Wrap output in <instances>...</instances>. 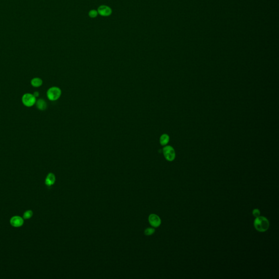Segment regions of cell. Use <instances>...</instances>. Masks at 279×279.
Wrapping results in <instances>:
<instances>
[{"instance_id":"obj_7","label":"cell","mask_w":279,"mask_h":279,"mask_svg":"<svg viewBox=\"0 0 279 279\" xmlns=\"http://www.w3.org/2000/svg\"><path fill=\"white\" fill-rule=\"evenodd\" d=\"M98 13L102 16H107L111 14L112 10L110 8L106 6H101L98 8Z\"/></svg>"},{"instance_id":"obj_1","label":"cell","mask_w":279,"mask_h":279,"mask_svg":"<svg viewBox=\"0 0 279 279\" xmlns=\"http://www.w3.org/2000/svg\"><path fill=\"white\" fill-rule=\"evenodd\" d=\"M254 224L256 230L260 232L267 231L268 230L270 225L267 218L261 216L256 217Z\"/></svg>"},{"instance_id":"obj_16","label":"cell","mask_w":279,"mask_h":279,"mask_svg":"<svg viewBox=\"0 0 279 279\" xmlns=\"http://www.w3.org/2000/svg\"><path fill=\"white\" fill-rule=\"evenodd\" d=\"M33 95H34V96L36 98L38 97H39V93L38 92H34V93H33Z\"/></svg>"},{"instance_id":"obj_8","label":"cell","mask_w":279,"mask_h":279,"mask_svg":"<svg viewBox=\"0 0 279 279\" xmlns=\"http://www.w3.org/2000/svg\"><path fill=\"white\" fill-rule=\"evenodd\" d=\"M56 181V177L54 174L49 173L47 174V177L45 178V183L47 186H51L54 185L55 182Z\"/></svg>"},{"instance_id":"obj_11","label":"cell","mask_w":279,"mask_h":279,"mask_svg":"<svg viewBox=\"0 0 279 279\" xmlns=\"http://www.w3.org/2000/svg\"><path fill=\"white\" fill-rule=\"evenodd\" d=\"M169 136L166 134H164L160 138V143L162 146H165L169 143Z\"/></svg>"},{"instance_id":"obj_13","label":"cell","mask_w":279,"mask_h":279,"mask_svg":"<svg viewBox=\"0 0 279 279\" xmlns=\"http://www.w3.org/2000/svg\"><path fill=\"white\" fill-rule=\"evenodd\" d=\"M155 232V230L153 228H148L145 230V234L146 236H151Z\"/></svg>"},{"instance_id":"obj_6","label":"cell","mask_w":279,"mask_h":279,"mask_svg":"<svg viewBox=\"0 0 279 279\" xmlns=\"http://www.w3.org/2000/svg\"><path fill=\"white\" fill-rule=\"evenodd\" d=\"M148 221L151 225L154 227H159L161 222L159 217L154 214H151L149 216Z\"/></svg>"},{"instance_id":"obj_14","label":"cell","mask_w":279,"mask_h":279,"mask_svg":"<svg viewBox=\"0 0 279 279\" xmlns=\"http://www.w3.org/2000/svg\"><path fill=\"white\" fill-rule=\"evenodd\" d=\"M98 15V11L95 10H92L89 12V16L91 18H95Z\"/></svg>"},{"instance_id":"obj_2","label":"cell","mask_w":279,"mask_h":279,"mask_svg":"<svg viewBox=\"0 0 279 279\" xmlns=\"http://www.w3.org/2000/svg\"><path fill=\"white\" fill-rule=\"evenodd\" d=\"M62 94L61 90L58 87H52L47 91V97L50 100L55 101L60 98Z\"/></svg>"},{"instance_id":"obj_15","label":"cell","mask_w":279,"mask_h":279,"mask_svg":"<svg viewBox=\"0 0 279 279\" xmlns=\"http://www.w3.org/2000/svg\"><path fill=\"white\" fill-rule=\"evenodd\" d=\"M260 214H261V212H260V210H259L258 209H254L253 211H252V215L255 217H260Z\"/></svg>"},{"instance_id":"obj_9","label":"cell","mask_w":279,"mask_h":279,"mask_svg":"<svg viewBox=\"0 0 279 279\" xmlns=\"http://www.w3.org/2000/svg\"><path fill=\"white\" fill-rule=\"evenodd\" d=\"M37 108L41 111H44L47 108V103L43 99H39L36 100Z\"/></svg>"},{"instance_id":"obj_4","label":"cell","mask_w":279,"mask_h":279,"mask_svg":"<svg viewBox=\"0 0 279 279\" xmlns=\"http://www.w3.org/2000/svg\"><path fill=\"white\" fill-rule=\"evenodd\" d=\"M22 102L26 107H31L36 103V98L31 93L24 94L22 97Z\"/></svg>"},{"instance_id":"obj_10","label":"cell","mask_w":279,"mask_h":279,"mask_svg":"<svg viewBox=\"0 0 279 279\" xmlns=\"http://www.w3.org/2000/svg\"><path fill=\"white\" fill-rule=\"evenodd\" d=\"M32 86L34 87H39L43 84V81L39 77H34L31 81Z\"/></svg>"},{"instance_id":"obj_3","label":"cell","mask_w":279,"mask_h":279,"mask_svg":"<svg viewBox=\"0 0 279 279\" xmlns=\"http://www.w3.org/2000/svg\"><path fill=\"white\" fill-rule=\"evenodd\" d=\"M163 152L165 158L169 161H172L176 158V152L174 148L170 146H167L164 147Z\"/></svg>"},{"instance_id":"obj_12","label":"cell","mask_w":279,"mask_h":279,"mask_svg":"<svg viewBox=\"0 0 279 279\" xmlns=\"http://www.w3.org/2000/svg\"><path fill=\"white\" fill-rule=\"evenodd\" d=\"M33 214V213L32 210H26L23 214V217H22L24 218V219L28 220V219H31V217H32Z\"/></svg>"},{"instance_id":"obj_5","label":"cell","mask_w":279,"mask_h":279,"mask_svg":"<svg viewBox=\"0 0 279 279\" xmlns=\"http://www.w3.org/2000/svg\"><path fill=\"white\" fill-rule=\"evenodd\" d=\"M24 223V219L23 217L18 215H15L11 217L10 220L11 225L14 227H20L22 226Z\"/></svg>"}]
</instances>
